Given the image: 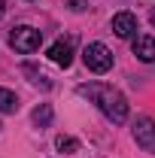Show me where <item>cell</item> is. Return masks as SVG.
I'll use <instances>...</instances> for the list:
<instances>
[{"mask_svg": "<svg viewBox=\"0 0 155 158\" xmlns=\"http://www.w3.org/2000/svg\"><path fill=\"white\" fill-rule=\"evenodd\" d=\"M79 94L88 98V100H94L97 110L110 118L113 125H122V122L128 118V100H125V94H122L119 88H113V85L88 82V85H79Z\"/></svg>", "mask_w": 155, "mask_h": 158, "instance_id": "cell-1", "label": "cell"}, {"mask_svg": "<svg viewBox=\"0 0 155 158\" xmlns=\"http://www.w3.org/2000/svg\"><path fill=\"white\" fill-rule=\"evenodd\" d=\"M40 43H43V34H40L37 27H31V24H21V27H12V34H9V46L21 52V55H31V52H37Z\"/></svg>", "mask_w": 155, "mask_h": 158, "instance_id": "cell-2", "label": "cell"}, {"mask_svg": "<svg viewBox=\"0 0 155 158\" xmlns=\"http://www.w3.org/2000/svg\"><path fill=\"white\" fill-rule=\"evenodd\" d=\"M82 61H85V67H88L91 73H107V70L113 67V52H110L103 43H88V46L82 49Z\"/></svg>", "mask_w": 155, "mask_h": 158, "instance_id": "cell-3", "label": "cell"}, {"mask_svg": "<svg viewBox=\"0 0 155 158\" xmlns=\"http://www.w3.org/2000/svg\"><path fill=\"white\" fill-rule=\"evenodd\" d=\"M134 140L146 149V152H155V118L140 116L134 122Z\"/></svg>", "mask_w": 155, "mask_h": 158, "instance_id": "cell-4", "label": "cell"}, {"mask_svg": "<svg viewBox=\"0 0 155 158\" xmlns=\"http://www.w3.org/2000/svg\"><path fill=\"white\" fill-rule=\"evenodd\" d=\"M49 61L67 70V67L73 64V40H58V43H52V46H49Z\"/></svg>", "mask_w": 155, "mask_h": 158, "instance_id": "cell-5", "label": "cell"}, {"mask_svg": "<svg viewBox=\"0 0 155 158\" xmlns=\"http://www.w3.org/2000/svg\"><path fill=\"white\" fill-rule=\"evenodd\" d=\"M113 31H116V37L131 40L137 34V15L134 12H116L113 15Z\"/></svg>", "mask_w": 155, "mask_h": 158, "instance_id": "cell-6", "label": "cell"}, {"mask_svg": "<svg viewBox=\"0 0 155 158\" xmlns=\"http://www.w3.org/2000/svg\"><path fill=\"white\" fill-rule=\"evenodd\" d=\"M134 55L140 61H146V64H152L155 61V40L152 37H137L134 40Z\"/></svg>", "mask_w": 155, "mask_h": 158, "instance_id": "cell-7", "label": "cell"}, {"mask_svg": "<svg viewBox=\"0 0 155 158\" xmlns=\"http://www.w3.org/2000/svg\"><path fill=\"white\" fill-rule=\"evenodd\" d=\"M19 110V98L9 88H0V113H15Z\"/></svg>", "mask_w": 155, "mask_h": 158, "instance_id": "cell-8", "label": "cell"}, {"mask_svg": "<svg viewBox=\"0 0 155 158\" xmlns=\"http://www.w3.org/2000/svg\"><path fill=\"white\" fill-rule=\"evenodd\" d=\"M21 73H24V76H31V82H34V85H40V88H46V91L52 88L49 76H43V73H40V70H34L31 64H24V67H21Z\"/></svg>", "mask_w": 155, "mask_h": 158, "instance_id": "cell-9", "label": "cell"}, {"mask_svg": "<svg viewBox=\"0 0 155 158\" xmlns=\"http://www.w3.org/2000/svg\"><path fill=\"white\" fill-rule=\"evenodd\" d=\"M55 146H58V152H64V155L79 152V140H76V137H67V134H61V137L55 140Z\"/></svg>", "mask_w": 155, "mask_h": 158, "instance_id": "cell-10", "label": "cell"}, {"mask_svg": "<svg viewBox=\"0 0 155 158\" xmlns=\"http://www.w3.org/2000/svg\"><path fill=\"white\" fill-rule=\"evenodd\" d=\"M49 122H52V106H49V103H40L37 110H34V125L46 128Z\"/></svg>", "mask_w": 155, "mask_h": 158, "instance_id": "cell-11", "label": "cell"}, {"mask_svg": "<svg viewBox=\"0 0 155 158\" xmlns=\"http://www.w3.org/2000/svg\"><path fill=\"white\" fill-rule=\"evenodd\" d=\"M70 9H73V12H82V9H85V3H82V0H70Z\"/></svg>", "mask_w": 155, "mask_h": 158, "instance_id": "cell-12", "label": "cell"}, {"mask_svg": "<svg viewBox=\"0 0 155 158\" xmlns=\"http://www.w3.org/2000/svg\"><path fill=\"white\" fill-rule=\"evenodd\" d=\"M3 12H6V3H3V0H0V15H3Z\"/></svg>", "mask_w": 155, "mask_h": 158, "instance_id": "cell-13", "label": "cell"}, {"mask_svg": "<svg viewBox=\"0 0 155 158\" xmlns=\"http://www.w3.org/2000/svg\"><path fill=\"white\" fill-rule=\"evenodd\" d=\"M152 24H155V9H152Z\"/></svg>", "mask_w": 155, "mask_h": 158, "instance_id": "cell-14", "label": "cell"}, {"mask_svg": "<svg viewBox=\"0 0 155 158\" xmlns=\"http://www.w3.org/2000/svg\"><path fill=\"white\" fill-rule=\"evenodd\" d=\"M31 3H34V0H31Z\"/></svg>", "mask_w": 155, "mask_h": 158, "instance_id": "cell-15", "label": "cell"}]
</instances>
